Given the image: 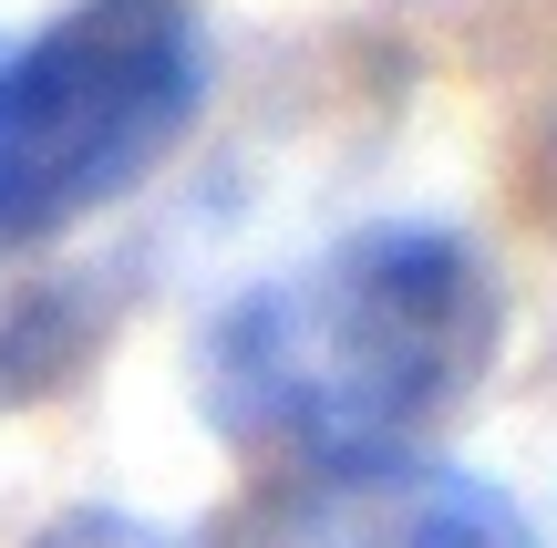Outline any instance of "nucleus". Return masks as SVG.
<instances>
[{
    "mask_svg": "<svg viewBox=\"0 0 557 548\" xmlns=\"http://www.w3.org/2000/svg\"><path fill=\"white\" fill-rule=\"evenodd\" d=\"M496 363V280L455 228H351L248 280L197 342V404L299 476L403 466Z\"/></svg>",
    "mask_w": 557,
    "mask_h": 548,
    "instance_id": "f257e3e1",
    "label": "nucleus"
},
{
    "mask_svg": "<svg viewBox=\"0 0 557 548\" xmlns=\"http://www.w3.org/2000/svg\"><path fill=\"white\" fill-rule=\"evenodd\" d=\"M207 114L186 0H73L0 52V239H52L135 197Z\"/></svg>",
    "mask_w": 557,
    "mask_h": 548,
    "instance_id": "f03ea898",
    "label": "nucleus"
},
{
    "mask_svg": "<svg viewBox=\"0 0 557 548\" xmlns=\"http://www.w3.org/2000/svg\"><path fill=\"white\" fill-rule=\"evenodd\" d=\"M351 548H527L517 508L475 476H423V466H361V476H320Z\"/></svg>",
    "mask_w": 557,
    "mask_h": 548,
    "instance_id": "7ed1b4c3",
    "label": "nucleus"
},
{
    "mask_svg": "<svg viewBox=\"0 0 557 548\" xmlns=\"http://www.w3.org/2000/svg\"><path fill=\"white\" fill-rule=\"evenodd\" d=\"M32 548H186V538L156 528V517H124V508H83V517H62V528H41Z\"/></svg>",
    "mask_w": 557,
    "mask_h": 548,
    "instance_id": "20e7f679",
    "label": "nucleus"
}]
</instances>
